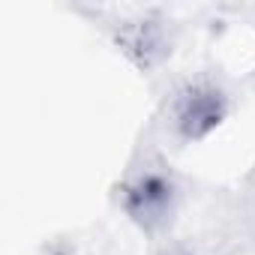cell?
<instances>
[{"mask_svg": "<svg viewBox=\"0 0 255 255\" xmlns=\"http://www.w3.org/2000/svg\"><path fill=\"white\" fill-rule=\"evenodd\" d=\"M180 186L171 165L159 156L138 159L120 180V207L144 234H159L174 222Z\"/></svg>", "mask_w": 255, "mask_h": 255, "instance_id": "cell-1", "label": "cell"}, {"mask_svg": "<svg viewBox=\"0 0 255 255\" xmlns=\"http://www.w3.org/2000/svg\"><path fill=\"white\" fill-rule=\"evenodd\" d=\"M228 108V93L216 81H189L171 102V129L180 141H201L222 126Z\"/></svg>", "mask_w": 255, "mask_h": 255, "instance_id": "cell-2", "label": "cell"}, {"mask_svg": "<svg viewBox=\"0 0 255 255\" xmlns=\"http://www.w3.org/2000/svg\"><path fill=\"white\" fill-rule=\"evenodd\" d=\"M117 45H120L126 54H129L141 69L156 66V63L171 51L162 24H153V21H138V24H126V27H120Z\"/></svg>", "mask_w": 255, "mask_h": 255, "instance_id": "cell-3", "label": "cell"}, {"mask_svg": "<svg viewBox=\"0 0 255 255\" xmlns=\"http://www.w3.org/2000/svg\"><path fill=\"white\" fill-rule=\"evenodd\" d=\"M165 255H192V252H165Z\"/></svg>", "mask_w": 255, "mask_h": 255, "instance_id": "cell-4", "label": "cell"}]
</instances>
